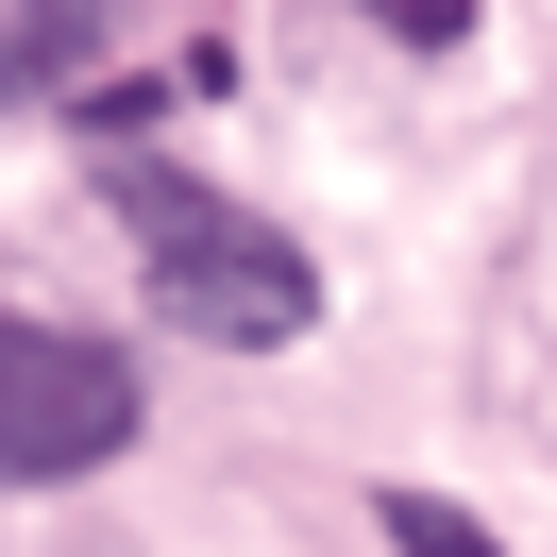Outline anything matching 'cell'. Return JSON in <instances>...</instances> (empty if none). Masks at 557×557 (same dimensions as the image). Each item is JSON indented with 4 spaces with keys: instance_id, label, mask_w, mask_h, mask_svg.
<instances>
[{
    "instance_id": "obj_4",
    "label": "cell",
    "mask_w": 557,
    "mask_h": 557,
    "mask_svg": "<svg viewBox=\"0 0 557 557\" xmlns=\"http://www.w3.org/2000/svg\"><path fill=\"white\" fill-rule=\"evenodd\" d=\"M388 541H406V557H507V541H473L440 490H388Z\"/></svg>"
},
{
    "instance_id": "obj_1",
    "label": "cell",
    "mask_w": 557,
    "mask_h": 557,
    "mask_svg": "<svg viewBox=\"0 0 557 557\" xmlns=\"http://www.w3.org/2000/svg\"><path fill=\"white\" fill-rule=\"evenodd\" d=\"M102 203L136 220V253H152V321H186V338H220V355H287V338L321 321V271H305L253 203L186 186L170 152H119Z\"/></svg>"
},
{
    "instance_id": "obj_3",
    "label": "cell",
    "mask_w": 557,
    "mask_h": 557,
    "mask_svg": "<svg viewBox=\"0 0 557 557\" xmlns=\"http://www.w3.org/2000/svg\"><path fill=\"white\" fill-rule=\"evenodd\" d=\"M85 35H102V0H0V85H69Z\"/></svg>"
},
{
    "instance_id": "obj_5",
    "label": "cell",
    "mask_w": 557,
    "mask_h": 557,
    "mask_svg": "<svg viewBox=\"0 0 557 557\" xmlns=\"http://www.w3.org/2000/svg\"><path fill=\"white\" fill-rule=\"evenodd\" d=\"M372 17H388L406 51H456V35H473V0H372Z\"/></svg>"
},
{
    "instance_id": "obj_2",
    "label": "cell",
    "mask_w": 557,
    "mask_h": 557,
    "mask_svg": "<svg viewBox=\"0 0 557 557\" xmlns=\"http://www.w3.org/2000/svg\"><path fill=\"white\" fill-rule=\"evenodd\" d=\"M136 440V355L69 321H0V490H69Z\"/></svg>"
}]
</instances>
